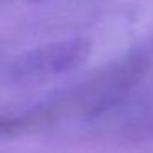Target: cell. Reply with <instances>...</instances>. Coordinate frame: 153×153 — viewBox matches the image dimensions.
Returning a JSON list of instances; mask_svg holds the SVG:
<instances>
[{
  "label": "cell",
  "mask_w": 153,
  "mask_h": 153,
  "mask_svg": "<svg viewBox=\"0 0 153 153\" xmlns=\"http://www.w3.org/2000/svg\"><path fill=\"white\" fill-rule=\"evenodd\" d=\"M91 41L66 38L25 51L13 59L10 76L22 84H36L79 69L91 56Z\"/></svg>",
  "instance_id": "cell-1"
}]
</instances>
